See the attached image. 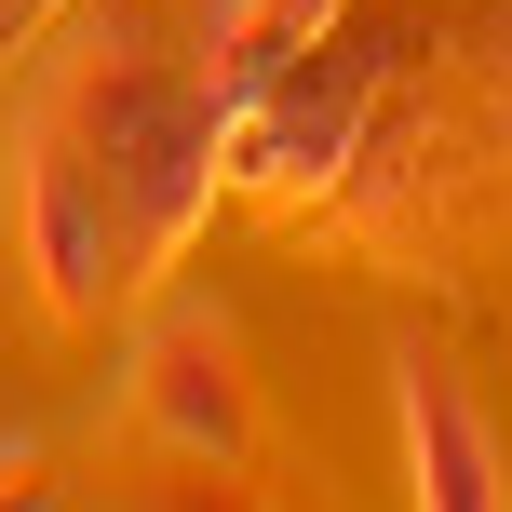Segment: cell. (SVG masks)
<instances>
[{"instance_id":"obj_2","label":"cell","mask_w":512,"mask_h":512,"mask_svg":"<svg viewBox=\"0 0 512 512\" xmlns=\"http://www.w3.org/2000/svg\"><path fill=\"white\" fill-rule=\"evenodd\" d=\"M0 230H14V270L41 283V310H68V324H95L108 297H135V283H149V256H135V216H122V189H108V162L81 149L68 122H41V108H14Z\"/></svg>"},{"instance_id":"obj_8","label":"cell","mask_w":512,"mask_h":512,"mask_svg":"<svg viewBox=\"0 0 512 512\" xmlns=\"http://www.w3.org/2000/svg\"><path fill=\"white\" fill-rule=\"evenodd\" d=\"M27 472H41V445H27V432H14V445H0V499H14V486H27Z\"/></svg>"},{"instance_id":"obj_1","label":"cell","mask_w":512,"mask_h":512,"mask_svg":"<svg viewBox=\"0 0 512 512\" xmlns=\"http://www.w3.org/2000/svg\"><path fill=\"white\" fill-rule=\"evenodd\" d=\"M27 108L68 122L108 162V189L135 216V256L176 270L189 230H203V203L230 189V95L203 81V54H176L149 14H68V41L27 81Z\"/></svg>"},{"instance_id":"obj_7","label":"cell","mask_w":512,"mask_h":512,"mask_svg":"<svg viewBox=\"0 0 512 512\" xmlns=\"http://www.w3.org/2000/svg\"><path fill=\"white\" fill-rule=\"evenodd\" d=\"M41 14H68V0H0V41H27Z\"/></svg>"},{"instance_id":"obj_6","label":"cell","mask_w":512,"mask_h":512,"mask_svg":"<svg viewBox=\"0 0 512 512\" xmlns=\"http://www.w3.org/2000/svg\"><path fill=\"white\" fill-rule=\"evenodd\" d=\"M324 14H337V0H203V41H189V54H203V81L243 108V95H270V81L324 41Z\"/></svg>"},{"instance_id":"obj_4","label":"cell","mask_w":512,"mask_h":512,"mask_svg":"<svg viewBox=\"0 0 512 512\" xmlns=\"http://www.w3.org/2000/svg\"><path fill=\"white\" fill-rule=\"evenodd\" d=\"M122 418H135L149 445H176V459H216V472H230L243 445H256L243 337H230V310H216V297H176V310H149V337H135V391H122Z\"/></svg>"},{"instance_id":"obj_3","label":"cell","mask_w":512,"mask_h":512,"mask_svg":"<svg viewBox=\"0 0 512 512\" xmlns=\"http://www.w3.org/2000/svg\"><path fill=\"white\" fill-rule=\"evenodd\" d=\"M378 81H391V27H351V41H310L270 95L230 108V189L256 203H310V189H351L364 122H378Z\"/></svg>"},{"instance_id":"obj_5","label":"cell","mask_w":512,"mask_h":512,"mask_svg":"<svg viewBox=\"0 0 512 512\" xmlns=\"http://www.w3.org/2000/svg\"><path fill=\"white\" fill-rule=\"evenodd\" d=\"M391 378H405V472H418V499H432V512H486V499H512L486 418H472V391L445 378L432 351H405Z\"/></svg>"}]
</instances>
